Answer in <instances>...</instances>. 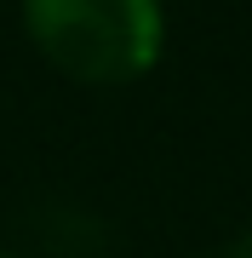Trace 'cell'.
Wrapping results in <instances>:
<instances>
[{
    "label": "cell",
    "mask_w": 252,
    "mask_h": 258,
    "mask_svg": "<svg viewBox=\"0 0 252 258\" xmlns=\"http://www.w3.org/2000/svg\"><path fill=\"white\" fill-rule=\"evenodd\" d=\"M23 35L80 86H132L166 52L160 0H18Z\"/></svg>",
    "instance_id": "cell-1"
},
{
    "label": "cell",
    "mask_w": 252,
    "mask_h": 258,
    "mask_svg": "<svg viewBox=\"0 0 252 258\" xmlns=\"http://www.w3.org/2000/svg\"><path fill=\"white\" fill-rule=\"evenodd\" d=\"M218 258H252V230H241V235H235V241H229V247L218 252Z\"/></svg>",
    "instance_id": "cell-2"
},
{
    "label": "cell",
    "mask_w": 252,
    "mask_h": 258,
    "mask_svg": "<svg viewBox=\"0 0 252 258\" xmlns=\"http://www.w3.org/2000/svg\"><path fill=\"white\" fill-rule=\"evenodd\" d=\"M0 258H23V252H6V247H0Z\"/></svg>",
    "instance_id": "cell-3"
}]
</instances>
